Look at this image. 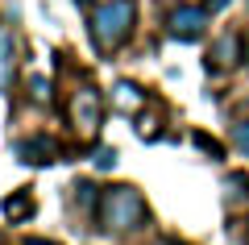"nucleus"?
<instances>
[{"instance_id": "11", "label": "nucleus", "mask_w": 249, "mask_h": 245, "mask_svg": "<svg viewBox=\"0 0 249 245\" xmlns=\"http://www.w3.org/2000/svg\"><path fill=\"white\" fill-rule=\"evenodd\" d=\"M232 141H237V146H241V150L249 154V121H241L237 129H232Z\"/></svg>"}, {"instance_id": "14", "label": "nucleus", "mask_w": 249, "mask_h": 245, "mask_svg": "<svg viewBox=\"0 0 249 245\" xmlns=\"http://www.w3.org/2000/svg\"><path fill=\"white\" fill-rule=\"evenodd\" d=\"M245 58H249V38H245Z\"/></svg>"}, {"instance_id": "2", "label": "nucleus", "mask_w": 249, "mask_h": 245, "mask_svg": "<svg viewBox=\"0 0 249 245\" xmlns=\"http://www.w3.org/2000/svg\"><path fill=\"white\" fill-rule=\"evenodd\" d=\"M133 21H137L133 0H108V4L96 9V17H91V38H96L100 50H116V46L129 42Z\"/></svg>"}, {"instance_id": "9", "label": "nucleus", "mask_w": 249, "mask_h": 245, "mask_svg": "<svg viewBox=\"0 0 249 245\" xmlns=\"http://www.w3.org/2000/svg\"><path fill=\"white\" fill-rule=\"evenodd\" d=\"M91 162H96L100 170H108V167H116V150H108V146H100V150H96V158H91Z\"/></svg>"}, {"instance_id": "3", "label": "nucleus", "mask_w": 249, "mask_h": 245, "mask_svg": "<svg viewBox=\"0 0 249 245\" xmlns=\"http://www.w3.org/2000/svg\"><path fill=\"white\" fill-rule=\"evenodd\" d=\"M100 116H104V108H100V96L96 88H79L71 96V125L79 137H96L100 133Z\"/></svg>"}, {"instance_id": "6", "label": "nucleus", "mask_w": 249, "mask_h": 245, "mask_svg": "<svg viewBox=\"0 0 249 245\" xmlns=\"http://www.w3.org/2000/svg\"><path fill=\"white\" fill-rule=\"evenodd\" d=\"M237 62H241V38H237V34H224L220 42L212 46L208 67H212V71H224V67H237Z\"/></svg>"}, {"instance_id": "12", "label": "nucleus", "mask_w": 249, "mask_h": 245, "mask_svg": "<svg viewBox=\"0 0 249 245\" xmlns=\"http://www.w3.org/2000/svg\"><path fill=\"white\" fill-rule=\"evenodd\" d=\"M196 146H199V150H208L212 158H220V146H216V141L208 137V133H196Z\"/></svg>"}, {"instance_id": "8", "label": "nucleus", "mask_w": 249, "mask_h": 245, "mask_svg": "<svg viewBox=\"0 0 249 245\" xmlns=\"http://www.w3.org/2000/svg\"><path fill=\"white\" fill-rule=\"evenodd\" d=\"M4 212H9L13 220H25L29 212H34V200H29V191H17V195H9V200H4Z\"/></svg>"}, {"instance_id": "7", "label": "nucleus", "mask_w": 249, "mask_h": 245, "mask_svg": "<svg viewBox=\"0 0 249 245\" xmlns=\"http://www.w3.org/2000/svg\"><path fill=\"white\" fill-rule=\"evenodd\" d=\"M112 104L121 108V113H137V108L145 104V96H142V88H137V83H129V79H121V83L112 88Z\"/></svg>"}, {"instance_id": "10", "label": "nucleus", "mask_w": 249, "mask_h": 245, "mask_svg": "<svg viewBox=\"0 0 249 245\" xmlns=\"http://www.w3.org/2000/svg\"><path fill=\"white\" fill-rule=\"evenodd\" d=\"M29 92H34V100H50V83H46L42 75H34V79H29Z\"/></svg>"}, {"instance_id": "13", "label": "nucleus", "mask_w": 249, "mask_h": 245, "mask_svg": "<svg viewBox=\"0 0 249 245\" xmlns=\"http://www.w3.org/2000/svg\"><path fill=\"white\" fill-rule=\"evenodd\" d=\"M21 245H54V241H21Z\"/></svg>"}, {"instance_id": "1", "label": "nucleus", "mask_w": 249, "mask_h": 245, "mask_svg": "<svg viewBox=\"0 0 249 245\" xmlns=\"http://www.w3.org/2000/svg\"><path fill=\"white\" fill-rule=\"evenodd\" d=\"M100 225L104 228H116V233H129V228H142L145 225V200L137 187H108L100 191V208H96Z\"/></svg>"}, {"instance_id": "5", "label": "nucleus", "mask_w": 249, "mask_h": 245, "mask_svg": "<svg viewBox=\"0 0 249 245\" xmlns=\"http://www.w3.org/2000/svg\"><path fill=\"white\" fill-rule=\"evenodd\" d=\"M54 154H58V146H54L50 137H25V141H17V158H21V162H29V167L54 162Z\"/></svg>"}, {"instance_id": "15", "label": "nucleus", "mask_w": 249, "mask_h": 245, "mask_svg": "<svg viewBox=\"0 0 249 245\" xmlns=\"http://www.w3.org/2000/svg\"><path fill=\"white\" fill-rule=\"evenodd\" d=\"M79 4H91V0H79Z\"/></svg>"}, {"instance_id": "4", "label": "nucleus", "mask_w": 249, "mask_h": 245, "mask_svg": "<svg viewBox=\"0 0 249 245\" xmlns=\"http://www.w3.org/2000/svg\"><path fill=\"white\" fill-rule=\"evenodd\" d=\"M208 25V9H175L170 13V38L178 42H196Z\"/></svg>"}]
</instances>
